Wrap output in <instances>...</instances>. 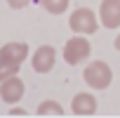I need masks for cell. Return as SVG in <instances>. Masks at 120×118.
Returning <instances> with one entry per match:
<instances>
[{"label": "cell", "mask_w": 120, "mask_h": 118, "mask_svg": "<svg viewBox=\"0 0 120 118\" xmlns=\"http://www.w3.org/2000/svg\"><path fill=\"white\" fill-rule=\"evenodd\" d=\"M90 54H92V45H90V40H87L85 35H80V33H75L73 38H68L66 45H64V50H61L64 62L71 64V66H78V64L87 62Z\"/></svg>", "instance_id": "obj_1"}, {"label": "cell", "mask_w": 120, "mask_h": 118, "mask_svg": "<svg viewBox=\"0 0 120 118\" xmlns=\"http://www.w3.org/2000/svg\"><path fill=\"white\" fill-rule=\"evenodd\" d=\"M82 78L92 90H106L111 85V80H113V71H111V66L106 62H99L97 59V62H90L85 66Z\"/></svg>", "instance_id": "obj_2"}, {"label": "cell", "mask_w": 120, "mask_h": 118, "mask_svg": "<svg viewBox=\"0 0 120 118\" xmlns=\"http://www.w3.org/2000/svg\"><path fill=\"white\" fill-rule=\"evenodd\" d=\"M68 26H71L73 33L92 35V33H97V28H99V19H97V14H94L90 7H78L75 12H71Z\"/></svg>", "instance_id": "obj_3"}, {"label": "cell", "mask_w": 120, "mask_h": 118, "mask_svg": "<svg viewBox=\"0 0 120 118\" xmlns=\"http://www.w3.org/2000/svg\"><path fill=\"white\" fill-rule=\"evenodd\" d=\"M28 57V45L26 43H19V40H12V43H5L0 47V64H10V66H21Z\"/></svg>", "instance_id": "obj_4"}, {"label": "cell", "mask_w": 120, "mask_h": 118, "mask_svg": "<svg viewBox=\"0 0 120 118\" xmlns=\"http://www.w3.org/2000/svg\"><path fill=\"white\" fill-rule=\"evenodd\" d=\"M24 92H26V85H24V80H21L19 76H10V78H5V80H0V99H3L5 104H17V102H21Z\"/></svg>", "instance_id": "obj_5"}, {"label": "cell", "mask_w": 120, "mask_h": 118, "mask_svg": "<svg viewBox=\"0 0 120 118\" xmlns=\"http://www.w3.org/2000/svg\"><path fill=\"white\" fill-rule=\"evenodd\" d=\"M99 21L104 28H120V0H101L99 5Z\"/></svg>", "instance_id": "obj_6"}, {"label": "cell", "mask_w": 120, "mask_h": 118, "mask_svg": "<svg viewBox=\"0 0 120 118\" xmlns=\"http://www.w3.org/2000/svg\"><path fill=\"white\" fill-rule=\"evenodd\" d=\"M54 62H56V50L52 45H40L31 57V64L38 73H49L54 69Z\"/></svg>", "instance_id": "obj_7"}, {"label": "cell", "mask_w": 120, "mask_h": 118, "mask_svg": "<svg viewBox=\"0 0 120 118\" xmlns=\"http://www.w3.org/2000/svg\"><path fill=\"white\" fill-rule=\"evenodd\" d=\"M71 111L75 116H92L97 113V97L92 92H78L71 102Z\"/></svg>", "instance_id": "obj_8"}, {"label": "cell", "mask_w": 120, "mask_h": 118, "mask_svg": "<svg viewBox=\"0 0 120 118\" xmlns=\"http://www.w3.org/2000/svg\"><path fill=\"white\" fill-rule=\"evenodd\" d=\"M38 116H64V106L59 102H54V99L40 102L38 104Z\"/></svg>", "instance_id": "obj_9"}, {"label": "cell", "mask_w": 120, "mask_h": 118, "mask_svg": "<svg viewBox=\"0 0 120 118\" xmlns=\"http://www.w3.org/2000/svg\"><path fill=\"white\" fill-rule=\"evenodd\" d=\"M68 3L71 0H40V5L49 12V14H61L68 10Z\"/></svg>", "instance_id": "obj_10"}, {"label": "cell", "mask_w": 120, "mask_h": 118, "mask_svg": "<svg viewBox=\"0 0 120 118\" xmlns=\"http://www.w3.org/2000/svg\"><path fill=\"white\" fill-rule=\"evenodd\" d=\"M19 73V66H10V64H0V80H5L10 76H17Z\"/></svg>", "instance_id": "obj_11"}, {"label": "cell", "mask_w": 120, "mask_h": 118, "mask_svg": "<svg viewBox=\"0 0 120 118\" xmlns=\"http://www.w3.org/2000/svg\"><path fill=\"white\" fill-rule=\"evenodd\" d=\"M31 3H35V0H7V5H10L12 10H24V7H28Z\"/></svg>", "instance_id": "obj_12"}, {"label": "cell", "mask_w": 120, "mask_h": 118, "mask_svg": "<svg viewBox=\"0 0 120 118\" xmlns=\"http://www.w3.org/2000/svg\"><path fill=\"white\" fill-rule=\"evenodd\" d=\"M12 116H26V109H10Z\"/></svg>", "instance_id": "obj_13"}, {"label": "cell", "mask_w": 120, "mask_h": 118, "mask_svg": "<svg viewBox=\"0 0 120 118\" xmlns=\"http://www.w3.org/2000/svg\"><path fill=\"white\" fill-rule=\"evenodd\" d=\"M113 47L120 52V31H118V35H115V40H113Z\"/></svg>", "instance_id": "obj_14"}]
</instances>
